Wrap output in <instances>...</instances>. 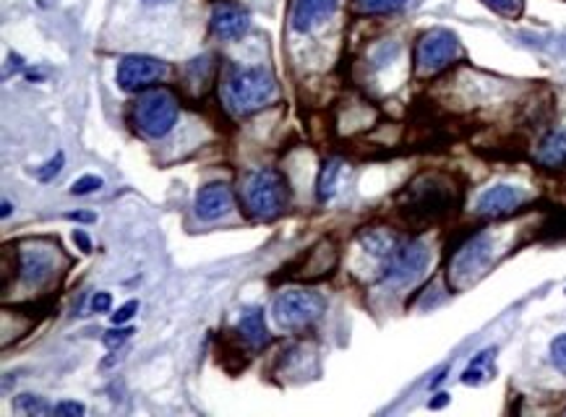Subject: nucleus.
Returning a JSON list of instances; mask_svg holds the SVG:
<instances>
[{
	"label": "nucleus",
	"instance_id": "nucleus-1",
	"mask_svg": "<svg viewBox=\"0 0 566 417\" xmlns=\"http://www.w3.org/2000/svg\"><path fill=\"white\" fill-rule=\"evenodd\" d=\"M459 206V186L449 172H423L397 196V212L413 225L449 220Z\"/></svg>",
	"mask_w": 566,
	"mask_h": 417
},
{
	"label": "nucleus",
	"instance_id": "nucleus-2",
	"mask_svg": "<svg viewBox=\"0 0 566 417\" xmlns=\"http://www.w3.org/2000/svg\"><path fill=\"white\" fill-rule=\"evenodd\" d=\"M279 97V84L264 66H227L222 100L232 115H254Z\"/></svg>",
	"mask_w": 566,
	"mask_h": 417
},
{
	"label": "nucleus",
	"instance_id": "nucleus-3",
	"mask_svg": "<svg viewBox=\"0 0 566 417\" xmlns=\"http://www.w3.org/2000/svg\"><path fill=\"white\" fill-rule=\"evenodd\" d=\"M243 201L256 220H274L287 206V183L277 170H256L243 183Z\"/></svg>",
	"mask_w": 566,
	"mask_h": 417
},
{
	"label": "nucleus",
	"instance_id": "nucleus-4",
	"mask_svg": "<svg viewBox=\"0 0 566 417\" xmlns=\"http://www.w3.org/2000/svg\"><path fill=\"white\" fill-rule=\"evenodd\" d=\"M493 237L489 232L473 235L465 245H459V251L452 256L449 261V285L452 290H467L470 285H475L486 269L493 261Z\"/></svg>",
	"mask_w": 566,
	"mask_h": 417
},
{
	"label": "nucleus",
	"instance_id": "nucleus-5",
	"mask_svg": "<svg viewBox=\"0 0 566 417\" xmlns=\"http://www.w3.org/2000/svg\"><path fill=\"white\" fill-rule=\"evenodd\" d=\"M175 120H178V100L167 89L144 92L133 105V123L150 139L167 136L173 131Z\"/></svg>",
	"mask_w": 566,
	"mask_h": 417
},
{
	"label": "nucleus",
	"instance_id": "nucleus-6",
	"mask_svg": "<svg viewBox=\"0 0 566 417\" xmlns=\"http://www.w3.org/2000/svg\"><path fill=\"white\" fill-rule=\"evenodd\" d=\"M66 266V259L61 253V245L55 243H24L19 253V282L24 287H44L50 285L61 269Z\"/></svg>",
	"mask_w": 566,
	"mask_h": 417
},
{
	"label": "nucleus",
	"instance_id": "nucleus-7",
	"mask_svg": "<svg viewBox=\"0 0 566 417\" xmlns=\"http://www.w3.org/2000/svg\"><path fill=\"white\" fill-rule=\"evenodd\" d=\"M462 58V44L449 29H431L416 44V74L428 78L447 71Z\"/></svg>",
	"mask_w": 566,
	"mask_h": 417
},
{
	"label": "nucleus",
	"instance_id": "nucleus-8",
	"mask_svg": "<svg viewBox=\"0 0 566 417\" xmlns=\"http://www.w3.org/2000/svg\"><path fill=\"white\" fill-rule=\"evenodd\" d=\"M324 313V298L305 290H287L279 293L271 303V316L285 329H303L319 321Z\"/></svg>",
	"mask_w": 566,
	"mask_h": 417
},
{
	"label": "nucleus",
	"instance_id": "nucleus-9",
	"mask_svg": "<svg viewBox=\"0 0 566 417\" xmlns=\"http://www.w3.org/2000/svg\"><path fill=\"white\" fill-rule=\"evenodd\" d=\"M431 264V251L423 240L402 243L394 256L384 264V282L389 287H402L423 277V271Z\"/></svg>",
	"mask_w": 566,
	"mask_h": 417
},
{
	"label": "nucleus",
	"instance_id": "nucleus-10",
	"mask_svg": "<svg viewBox=\"0 0 566 417\" xmlns=\"http://www.w3.org/2000/svg\"><path fill=\"white\" fill-rule=\"evenodd\" d=\"M167 76V63L151 55H125L117 66V86L123 92H142Z\"/></svg>",
	"mask_w": 566,
	"mask_h": 417
},
{
	"label": "nucleus",
	"instance_id": "nucleus-11",
	"mask_svg": "<svg viewBox=\"0 0 566 417\" xmlns=\"http://www.w3.org/2000/svg\"><path fill=\"white\" fill-rule=\"evenodd\" d=\"M212 35L220 39H240L251 29V13L235 0H217L209 16Z\"/></svg>",
	"mask_w": 566,
	"mask_h": 417
},
{
	"label": "nucleus",
	"instance_id": "nucleus-12",
	"mask_svg": "<svg viewBox=\"0 0 566 417\" xmlns=\"http://www.w3.org/2000/svg\"><path fill=\"white\" fill-rule=\"evenodd\" d=\"M525 201H528V193H525V190L517 188V186L498 183V186H491V188L481 193L475 209H478L481 217H493V220H498V217H506V214L517 212Z\"/></svg>",
	"mask_w": 566,
	"mask_h": 417
},
{
	"label": "nucleus",
	"instance_id": "nucleus-13",
	"mask_svg": "<svg viewBox=\"0 0 566 417\" xmlns=\"http://www.w3.org/2000/svg\"><path fill=\"white\" fill-rule=\"evenodd\" d=\"M340 0H293L290 8V29L305 35L311 32L316 24L327 21L335 11H337Z\"/></svg>",
	"mask_w": 566,
	"mask_h": 417
},
{
	"label": "nucleus",
	"instance_id": "nucleus-14",
	"mask_svg": "<svg viewBox=\"0 0 566 417\" xmlns=\"http://www.w3.org/2000/svg\"><path fill=\"white\" fill-rule=\"evenodd\" d=\"M235 198L225 183H209L196 193V214L204 222H214L232 209Z\"/></svg>",
	"mask_w": 566,
	"mask_h": 417
},
{
	"label": "nucleus",
	"instance_id": "nucleus-15",
	"mask_svg": "<svg viewBox=\"0 0 566 417\" xmlns=\"http://www.w3.org/2000/svg\"><path fill=\"white\" fill-rule=\"evenodd\" d=\"M358 243H360V248H363L371 259H376L378 264H386V261L394 256V251L402 245V243L397 240L394 232H389V229L384 228L363 229V232L358 235Z\"/></svg>",
	"mask_w": 566,
	"mask_h": 417
},
{
	"label": "nucleus",
	"instance_id": "nucleus-16",
	"mask_svg": "<svg viewBox=\"0 0 566 417\" xmlns=\"http://www.w3.org/2000/svg\"><path fill=\"white\" fill-rule=\"evenodd\" d=\"M337 245L332 240H321L316 248L308 251L305 261H303V277L308 279H319V277H329L337 266Z\"/></svg>",
	"mask_w": 566,
	"mask_h": 417
},
{
	"label": "nucleus",
	"instance_id": "nucleus-17",
	"mask_svg": "<svg viewBox=\"0 0 566 417\" xmlns=\"http://www.w3.org/2000/svg\"><path fill=\"white\" fill-rule=\"evenodd\" d=\"M538 164L548 167V170H564L566 167V131H554L548 133L535 154Z\"/></svg>",
	"mask_w": 566,
	"mask_h": 417
},
{
	"label": "nucleus",
	"instance_id": "nucleus-18",
	"mask_svg": "<svg viewBox=\"0 0 566 417\" xmlns=\"http://www.w3.org/2000/svg\"><path fill=\"white\" fill-rule=\"evenodd\" d=\"M238 332H240L243 341H248L251 347H264V344H269L264 310H262V308H246V310L240 313Z\"/></svg>",
	"mask_w": 566,
	"mask_h": 417
},
{
	"label": "nucleus",
	"instance_id": "nucleus-19",
	"mask_svg": "<svg viewBox=\"0 0 566 417\" xmlns=\"http://www.w3.org/2000/svg\"><path fill=\"white\" fill-rule=\"evenodd\" d=\"M493 355H496V347H489V349L478 352V355L470 360V365L465 368V373H462V383H467V386H481L483 381L491 379Z\"/></svg>",
	"mask_w": 566,
	"mask_h": 417
},
{
	"label": "nucleus",
	"instance_id": "nucleus-20",
	"mask_svg": "<svg viewBox=\"0 0 566 417\" xmlns=\"http://www.w3.org/2000/svg\"><path fill=\"white\" fill-rule=\"evenodd\" d=\"M340 175H342V162L337 159H329L324 167H321V175H319V201L321 204H327L329 198H335V193H337V183H340Z\"/></svg>",
	"mask_w": 566,
	"mask_h": 417
},
{
	"label": "nucleus",
	"instance_id": "nucleus-21",
	"mask_svg": "<svg viewBox=\"0 0 566 417\" xmlns=\"http://www.w3.org/2000/svg\"><path fill=\"white\" fill-rule=\"evenodd\" d=\"M410 0H352V8L363 16H378V13H394L402 11Z\"/></svg>",
	"mask_w": 566,
	"mask_h": 417
},
{
	"label": "nucleus",
	"instance_id": "nucleus-22",
	"mask_svg": "<svg viewBox=\"0 0 566 417\" xmlns=\"http://www.w3.org/2000/svg\"><path fill=\"white\" fill-rule=\"evenodd\" d=\"M486 8H491L493 13L506 16V19H520L525 11V0H481Z\"/></svg>",
	"mask_w": 566,
	"mask_h": 417
},
{
	"label": "nucleus",
	"instance_id": "nucleus-23",
	"mask_svg": "<svg viewBox=\"0 0 566 417\" xmlns=\"http://www.w3.org/2000/svg\"><path fill=\"white\" fill-rule=\"evenodd\" d=\"M16 410H21V413H27V415H32V417H39L50 413V405H47L42 397H35V394H21V397L16 399Z\"/></svg>",
	"mask_w": 566,
	"mask_h": 417
},
{
	"label": "nucleus",
	"instance_id": "nucleus-24",
	"mask_svg": "<svg viewBox=\"0 0 566 417\" xmlns=\"http://www.w3.org/2000/svg\"><path fill=\"white\" fill-rule=\"evenodd\" d=\"M102 186H105V180H102L100 175H84V178L74 180L71 193H74V196H89V193H97Z\"/></svg>",
	"mask_w": 566,
	"mask_h": 417
},
{
	"label": "nucleus",
	"instance_id": "nucleus-25",
	"mask_svg": "<svg viewBox=\"0 0 566 417\" xmlns=\"http://www.w3.org/2000/svg\"><path fill=\"white\" fill-rule=\"evenodd\" d=\"M63 162H66V156H63V152H58L50 162H44L42 167L37 170V178L42 180V183H50L61 170H63Z\"/></svg>",
	"mask_w": 566,
	"mask_h": 417
},
{
	"label": "nucleus",
	"instance_id": "nucleus-26",
	"mask_svg": "<svg viewBox=\"0 0 566 417\" xmlns=\"http://www.w3.org/2000/svg\"><path fill=\"white\" fill-rule=\"evenodd\" d=\"M551 363L566 376V334H559L551 341Z\"/></svg>",
	"mask_w": 566,
	"mask_h": 417
},
{
	"label": "nucleus",
	"instance_id": "nucleus-27",
	"mask_svg": "<svg viewBox=\"0 0 566 417\" xmlns=\"http://www.w3.org/2000/svg\"><path fill=\"white\" fill-rule=\"evenodd\" d=\"M546 232L548 235H566V209H559L551 214V220L546 222Z\"/></svg>",
	"mask_w": 566,
	"mask_h": 417
},
{
	"label": "nucleus",
	"instance_id": "nucleus-28",
	"mask_svg": "<svg viewBox=\"0 0 566 417\" xmlns=\"http://www.w3.org/2000/svg\"><path fill=\"white\" fill-rule=\"evenodd\" d=\"M131 334H133V326H117V329H110L108 334H105V344L108 347H120L125 340H131Z\"/></svg>",
	"mask_w": 566,
	"mask_h": 417
},
{
	"label": "nucleus",
	"instance_id": "nucleus-29",
	"mask_svg": "<svg viewBox=\"0 0 566 417\" xmlns=\"http://www.w3.org/2000/svg\"><path fill=\"white\" fill-rule=\"evenodd\" d=\"M86 413V407L81 402H58L55 405V415L61 417H81Z\"/></svg>",
	"mask_w": 566,
	"mask_h": 417
},
{
	"label": "nucleus",
	"instance_id": "nucleus-30",
	"mask_svg": "<svg viewBox=\"0 0 566 417\" xmlns=\"http://www.w3.org/2000/svg\"><path fill=\"white\" fill-rule=\"evenodd\" d=\"M139 310V303L136 301H128L125 305H120L117 308V313H113V324L115 326H123L125 321H131L133 318V313Z\"/></svg>",
	"mask_w": 566,
	"mask_h": 417
},
{
	"label": "nucleus",
	"instance_id": "nucleus-31",
	"mask_svg": "<svg viewBox=\"0 0 566 417\" xmlns=\"http://www.w3.org/2000/svg\"><path fill=\"white\" fill-rule=\"evenodd\" d=\"M110 305H113V295H110V293H97V295L92 298V310H94V313H108Z\"/></svg>",
	"mask_w": 566,
	"mask_h": 417
},
{
	"label": "nucleus",
	"instance_id": "nucleus-32",
	"mask_svg": "<svg viewBox=\"0 0 566 417\" xmlns=\"http://www.w3.org/2000/svg\"><path fill=\"white\" fill-rule=\"evenodd\" d=\"M74 243H78V248H81L84 253H89V251H92V243H89V237H86V232H84V229H76Z\"/></svg>",
	"mask_w": 566,
	"mask_h": 417
},
{
	"label": "nucleus",
	"instance_id": "nucleus-33",
	"mask_svg": "<svg viewBox=\"0 0 566 417\" xmlns=\"http://www.w3.org/2000/svg\"><path fill=\"white\" fill-rule=\"evenodd\" d=\"M66 217L74 220V222H94V220H97L94 214H86V212H69Z\"/></svg>",
	"mask_w": 566,
	"mask_h": 417
},
{
	"label": "nucleus",
	"instance_id": "nucleus-34",
	"mask_svg": "<svg viewBox=\"0 0 566 417\" xmlns=\"http://www.w3.org/2000/svg\"><path fill=\"white\" fill-rule=\"evenodd\" d=\"M444 405H447V394H439V399L431 402V410H439V407H444Z\"/></svg>",
	"mask_w": 566,
	"mask_h": 417
},
{
	"label": "nucleus",
	"instance_id": "nucleus-35",
	"mask_svg": "<svg viewBox=\"0 0 566 417\" xmlns=\"http://www.w3.org/2000/svg\"><path fill=\"white\" fill-rule=\"evenodd\" d=\"M11 212H13V206H11L8 201H3V212H0V214H3V220H8V217H11Z\"/></svg>",
	"mask_w": 566,
	"mask_h": 417
},
{
	"label": "nucleus",
	"instance_id": "nucleus-36",
	"mask_svg": "<svg viewBox=\"0 0 566 417\" xmlns=\"http://www.w3.org/2000/svg\"><path fill=\"white\" fill-rule=\"evenodd\" d=\"M144 3H165V0H144Z\"/></svg>",
	"mask_w": 566,
	"mask_h": 417
}]
</instances>
